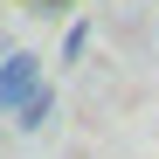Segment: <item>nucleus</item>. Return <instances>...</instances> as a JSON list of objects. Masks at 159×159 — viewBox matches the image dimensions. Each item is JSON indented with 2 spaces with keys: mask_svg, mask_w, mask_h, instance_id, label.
Wrapping results in <instances>:
<instances>
[{
  "mask_svg": "<svg viewBox=\"0 0 159 159\" xmlns=\"http://www.w3.org/2000/svg\"><path fill=\"white\" fill-rule=\"evenodd\" d=\"M42 56H28V48H14V56H0V118L21 111L28 97H42Z\"/></svg>",
  "mask_w": 159,
  "mask_h": 159,
  "instance_id": "obj_1",
  "label": "nucleus"
},
{
  "mask_svg": "<svg viewBox=\"0 0 159 159\" xmlns=\"http://www.w3.org/2000/svg\"><path fill=\"white\" fill-rule=\"evenodd\" d=\"M48 118H56V97H48V90H42V97H28V104L14 111V125H21V131H42Z\"/></svg>",
  "mask_w": 159,
  "mask_h": 159,
  "instance_id": "obj_2",
  "label": "nucleus"
}]
</instances>
